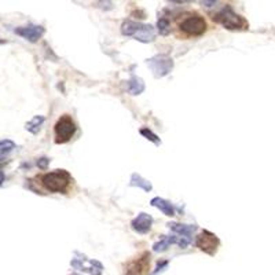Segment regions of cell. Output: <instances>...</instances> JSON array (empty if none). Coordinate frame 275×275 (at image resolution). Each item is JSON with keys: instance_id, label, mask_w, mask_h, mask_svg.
<instances>
[{"instance_id": "cell-19", "label": "cell", "mask_w": 275, "mask_h": 275, "mask_svg": "<svg viewBox=\"0 0 275 275\" xmlns=\"http://www.w3.org/2000/svg\"><path fill=\"white\" fill-rule=\"evenodd\" d=\"M158 26V32H160V35L167 36L171 32V25H169V21L167 18H160L157 22Z\"/></svg>"}, {"instance_id": "cell-18", "label": "cell", "mask_w": 275, "mask_h": 275, "mask_svg": "<svg viewBox=\"0 0 275 275\" xmlns=\"http://www.w3.org/2000/svg\"><path fill=\"white\" fill-rule=\"evenodd\" d=\"M16 149V143L10 141V139H6V141H0V158L6 157Z\"/></svg>"}, {"instance_id": "cell-14", "label": "cell", "mask_w": 275, "mask_h": 275, "mask_svg": "<svg viewBox=\"0 0 275 275\" xmlns=\"http://www.w3.org/2000/svg\"><path fill=\"white\" fill-rule=\"evenodd\" d=\"M172 244H178V235H167L160 242L153 245L154 252H165Z\"/></svg>"}, {"instance_id": "cell-8", "label": "cell", "mask_w": 275, "mask_h": 275, "mask_svg": "<svg viewBox=\"0 0 275 275\" xmlns=\"http://www.w3.org/2000/svg\"><path fill=\"white\" fill-rule=\"evenodd\" d=\"M150 267V255L143 253L132 261H129L125 267V275H143Z\"/></svg>"}, {"instance_id": "cell-6", "label": "cell", "mask_w": 275, "mask_h": 275, "mask_svg": "<svg viewBox=\"0 0 275 275\" xmlns=\"http://www.w3.org/2000/svg\"><path fill=\"white\" fill-rule=\"evenodd\" d=\"M148 66L150 67V71L153 72V75L156 77H165L169 75L173 69V61L172 58H169L168 55H156L153 58L148 59Z\"/></svg>"}, {"instance_id": "cell-11", "label": "cell", "mask_w": 275, "mask_h": 275, "mask_svg": "<svg viewBox=\"0 0 275 275\" xmlns=\"http://www.w3.org/2000/svg\"><path fill=\"white\" fill-rule=\"evenodd\" d=\"M72 265L80 271H88L91 275H101L103 271V265L97 261V260H90L88 264H83V259H73L72 260Z\"/></svg>"}, {"instance_id": "cell-17", "label": "cell", "mask_w": 275, "mask_h": 275, "mask_svg": "<svg viewBox=\"0 0 275 275\" xmlns=\"http://www.w3.org/2000/svg\"><path fill=\"white\" fill-rule=\"evenodd\" d=\"M44 122V117L43 116H35V117L32 118L31 121L29 122H26V129L29 131L31 133H37L39 131H40V127H41V124Z\"/></svg>"}, {"instance_id": "cell-2", "label": "cell", "mask_w": 275, "mask_h": 275, "mask_svg": "<svg viewBox=\"0 0 275 275\" xmlns=\"http://www.w3.org/2000/svg\"><path fill=\"white\" fill-rule=\"evenodd\" d=\"M207 21L197 13H186L179 21V29L183 32L184 36L197 37L207 32Z\"/></svg>"}, {"instance_id": "cell-20", "label": "cell", "mask_w": 275, "mask_h": 275, "mask_svg": "<svg viewBox=\"0 0 275 275\" xmlns=\"http://www.w3.org/2000/svg\"><path fill=\"white\" fill-rule=\"evenodd\" d=\"M141 135L146 138V139H148V141H150V142H153L154 145H160V143H161L160 138H158L154 132H152L149 128H142V129H141Z\"/></svg>"}, {"instance_id": "cell-26", "label": "cell", "mask_w": 275, "mask_h": 275, "mask_svg": "<svg viewBox=\"0 0 275 275\" xmlns=\"http://www.w3.org/2000/svg\"><path fill=\"white\" fill-rule=\"evenodd\" d=\"M6 40H3V39H0V44H5Z\"/></svg>"}, {"instance_id": "cell-9", "label": "cell", "mask_w": 275, "mask_h": 275, "mask_svg": "<svg viewBox=\"0 0 275 275\" xmlns=\"http://www.w3.org/2000/svg\"><path fill=\"white\" fill-rule=\"evenodd\" d=\"M14 32L31 43H36L39 39H41V36L44 35V28L40 25H26L22 26V28H17Z\"/></svg>"}, {"instance_id": "cell-5", "label": "cell", "mask_w": 275, "mask_h": 275, "mask_svg": "<svg viewBox=\"0 0 275 275\" xmlns=\"http://www.w3.org/2000/svg\"><path fill=\"white\" fill-rule=\"evenodd\" d=\"M76 124L73 121V118L69 114H63L54 125V136H55V143L63 145L71 141L72 138L76 133Z\"/></svg>"}, {"instance_id": "cell-22", "label": "cell", "mask_w": 275, "mask_h": 275, "mask_svg": "<svg viewBox=\"0 0 275 275\" xmlns=\"http://www.w3.org/2000/svg\"><path fill=\"white\" fill-rule=\"evenodd\" d=\"M167 265H168V261H167V260H164V261H161V263H158L157 268H156V270L153 271V275L158 274L160 271H163V268H165Z\"/></svg>"}, {"instance_id": "cell-21", "label": "cell", "mask_w": 275, "mask_h": 275, "mask_svg": "<svg viewBox=\"0 0 275 275\" xmlns=\"http://www.w3.org/2000/svg\"><path fill=\"white\" fill-rule=\"evenodd\" d=\"M48 163H50V160L46 157H41L37 160V167L41 169H47V165H48Z\"/></svg>"}, {"instance_id": "cell-10", "label": "cell", "mask_w": 275, "mask_h": 275, "mask_svg": "<svg viewBox=\"0 0 275 275\" xmlns=\"http://www.w3.org/2000/svg\"><path fill=\"white\" fill-rule=\"evenodd\" d=\"M152 224H153V218L150 215L142 212L131 222V227L133 231H136L139 234H146L152 229Z\"/></svg>"}, {"instance_id": "cell-1", "label": "cell", "mask_w": 275, "mask_h": 275, "mask_svg": "<svg viewBox=\"0 0 275 275\" xmlns=\"http://www.w3.org/2000/svg\"><path fill=\"white\" fill-rule=\"evenodd\" d=\"M43 187L50 193H66L72 183L71 173L65 169H55L40 178Z\"/></svg>"}, {"instance_id": "cell-12", "label": "cell", "mask_w": 275, "mask_h": 275, "mask_svg": "<svg viewBox=\"0 0 275 275\" xmlns=\"http://www.w3.org/2000/svg\"><path fill=\"white\" fill-rule=\"evenodd\" d=\"M169 229L172 230L175 234H178V237H183L187 240L191 241L193 233L195 231V226H189V224H179V223H169Z\"/></svg>"}, {"instance_id": "cell-24", "label": "cell", "mask_w": 275, "mask_h": 275, "mask_svg": "<svg viewBox=\"0 0 275 275\" xmlns=\"http://www.w3.org/2000/svg\"><path fill=\"white\" fill-rule=\"evenodd\" d=\"M173 3H190V2H194V0H171Z\"/></svg>"}, {"instance_id": "cell-16", "label": "cell", "mask_w": 275, "mask_h": 275, "mask_svg": "<svg viewBox=\"0 0 275 275\" xmlns=\"http://www.w3.org/2000/svg\"><path fill=\"white\" fill-rule=\"evenodd\" d=\"M128 91L131 92L132 95H139L142 94L143 90H145V83L141 77H132L127 84Z\"/></svg>"}, {"instance_id": "cell-13", "label": "cell", "mask_w": 275, "mask_h": 275, "mask_svg": "<svg viewBox=\"0 0 275 275\" xmlns=\"http://www.w3.org/2000/svg\"><path fill=\"white\" fill-rule=\"evenodd\" d=\"M150 204L153 205V207H156V208L160 209L165 216H169V218H171V216L175 215V208H173V205L171 204L169 201H167V199L156 197V198H153L152 201H150Z\"/></svg>"}, {"instance_id": "cell-4", "label": "cell", "mask_w": 275, "mask_h": 275, "mask_svg": "<svg viewBox=\"0 0 275 275\" xmlns=\"http://www.w3.org/2000/svg\"><path fill=\"white\" fill-rule=\"evenodd\" d=\"M214 21H216L218 24L224 26L226 29H230V31H241V29L248 28V22L242 17L238 16L237 13H234L233 9L229 6H226L224 9L218 11L214 16Z\"/></svg>"}, {"instance_id": "cell-23", "label": "cell", "mask_w": 275, "mask_h": 275, "mask_svg": "<svg viewBox=\"0 0 275 275\" xmlns=\"http://www.w3.org/2000/svg\"><path fill=\"white\" fill-rule=\"evenodd\" d=\"M216 2L218 0H202V6H205V7H214Z\"/></svg>"}, {"instance_id": "cell-7", "label": "cell", "mask_w": 275, "mask_h": 275, "mask_svg": "<svg viewBox=\"0 0 275 275\" xmlns=\"http://www.w3.org/2000/svg\"><path fill=\"white\" fill-rule=\"evenodd\" d=\"M195 245H197L198 249H201L202 252H205V253H208V255L212 256L216 253V250L219 248L220 241L214 233L204 230V231L197 237Z\"/></svg>"}, {"instance_id": "cell-25", "label": "cell", "mask_w": 275, "mask_h": 275, "mask_svg": "<svg viewBox=\"0 0 275 275\" xmlns=\"http://www.w3.org/2000/svg\"><path fill=\"white\" fill-rule=\"evenodd\" d=\"M3 182H5V173L0 171V186L3 184Z\"/></svg>"}, {"instance_id": "cell-3", "label": "cell", "mask_w": 275, "mask_h": 275, "mask_svg": "<svg viewBox=\"0 0 275 275\" xmlns=\"http://www.w3.org/2000/svg\"><path fill=\"white\" fill-rule=\"evenodd\" d=\"M121 33L124 36L135 37L142 43H152L156 37V31L152 25L139 24L133 21H125L121 26Z\"/></svg>"}, {"instance_id": "cell-15", "label": "cell", "mask_w": 275, "mask_h": 275, "mask_svg": "<svg viewBox=\"0 0 275 275\" xmlns=\"http://www.w3.org/2000/svg\"><path fill=\"white\" fill-rule=\"evenodd\" d=\"M129 184L133 186V187H141V189H143L145 191H148V193L149 191H152V189H153L152 183H150L149 180H146V179H143L142 176H141V175H138V173H132Z\"/></svg>"}]
</instances>
